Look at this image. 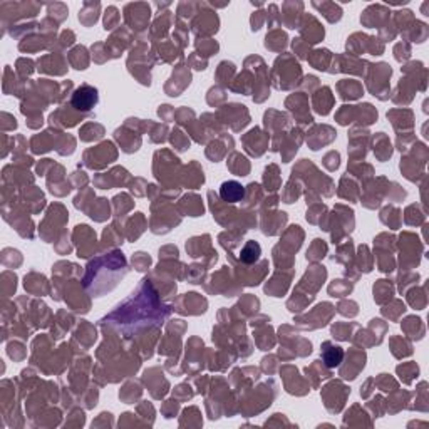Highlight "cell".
Returning a JSON list of instances; mask_svg holds the SVG:
<instances>
[{
  "label": "cell",
  "mask_w": 429,
  "mask_h": 429,
  "mask_svg": "<svg viewBox=\"0 0 429 429\" xmlns=\"http://www.w3.org/2000/svg\"><path fill=\"white\" fill-rule=\"evenodd\" d=\"M97 104V89L83 84L72 96V106L79 111H89Z\"/></svg>",
  "instance_id": "cell-1"
},
{
  "label": "cell",
  "mask_w": 429,
  "mask_h": 429,
  "mask_svg": "<svg viewBox=\"0 0 429 429\" xmlns=\"http://www.w3.org/2000/svg\"><path fill=\"white\" fill-rule=\"evenodd\" d=\"M220 196L225 203H236L242 201L245 196V188L238 181H225L220 188Z\"/></svg>",
  "instance_id": "cell-2"
},
{
  "label": "cell",
  "mask_w": 429,
  "mask_h": 429,
  "mask_svg": "<svg viewBox=\"0 0 429 429\" xmlns=\"http://www.w3.org/2000/svg\"><path fill=\"white\" fill-rule=\"evenodd\" d=\"M342 357H344V350L339 345H334L329 341L322 344V359H324V364L327 367L339 366L342 362Z\"/></svg>",
  "instance_id": "cell-3"
},
{
  "label": "cell",
  "mask_w": 429,
  "mask_h": 429,
  "mask_svg": "<svg viewBox=\"0 0 429 429\" xmlns=\"http://www.w3.org/2000/svg\"><path fill=\"white\" fill-rule=\"evenodd\" d=\"M260 255H261L260 245L250 240V242L245 243V247L242 248V252H240V260H242V263L245 265H252L260 258Z\"/></svg>",
  "instance_id": "cell-4"
},
{
  "label": "cell",
  "mask_w": 429,
  "mask_h": 429,
  "mask_svg": "<svg viewBox=\"0 0 429 429\" xmlns=\"http://www.w3.org/2000/svg\"><path fill=\"white\" fill-rule=\"evenodd\" d=\"M314 104H315V109L317 113L320 114H327L330 111V106H332V97H330V89L329 87H324L318 96H315L314 99Z\"/></svg>",
  "instance_id": "cell-5"
},
{
  "label": "cell",
  "mask_w": 429,
  "mask_h": 429,
  "mask_svg": "<svg viewBox=\"0 0 429 429\" xmlns=\"http://www.w3.org/2000/svg\"><path fill=\"white\" fill-rule=\"evenodd\" d=\"M404 330H406L407 334H412V339H423V334H424V327L423 324H421V318L418 317H407L406 320H404Z\"/></svg>",
  "instance_id": "cell-6"
},
{
  "label": "cell",
  "mask_w": 429,
  "mask_h": 429,
  "mask_svg": "<svg viewBox=\"0 0 429 429\" xmlns=\"http://www.w3.org/2000/svg\"><path fill=\"white\" fill-rule=\"evenodd\" d=\"M398 374H401V379L406 384H409L411 381H412V377H418V374H419V367L416 366V364H404V366H399L398 367Z\"/></svg>",
  "instance_id": "cell-7"
},
{
  "label": "cell",
  "mask_w": 429,
  "mask_h": 429,
  "mask_svg": "<svg viewBox=\"0 0 429 429\" xmlns=\"http://www.w3.org/2000/svg\"><path fill=\"white\" fill-rule=\"evenodd\" d=\"M387 293L392 295V285L387 280H379V284L374 285V299H375V302L382 304V297H387Z\"/></svg>",
  "instance_id": "cell-8"
},
{
  "label": "cell",
  "mask_w": 429,
  "mask_h": 429,
  "mask_svg": "<svg viewBox=\"0 0 429 429\" xmlns=\"http://www.w3.org/2000/svg\"><path fill=\"white\" fill-rule=\"evenodd\" d=\"M350 290H352V285H349V284L342 285V280H336L329 287V292L332 297H342V295H345V293H349Z\"/></svg>",
  "instance_id": "cell-9"
},
{
  "label": "cell",
  "mask_w": 429,
  "mask_h": 429,
  "mask_svg": "<svg viewBox=\"0 0 429 429\" xmlns=\"http://www.w3.org/2000/svg\"><path fill=\"white\" fill-rule=\"evenodd\" d=\"M117 24V10L116 7H109L108 12H106V19H104V29H113Z\"/></svg>",
  "instance_id": "cell-10"
},
{
  "label": "cell",
  "mask_w": 429,
  "mask_h": 429,
  "mask_svg": "<svg viewBox=\"0 0 429 429\" xmlns=\"http://www.w3.org/2000/svg\"><path fill=\"white\" fill-rule=\"evenodd\" d=\"M171 143H173L174 148L179 149V151L186 149L188 146H190V141H188V140H183V138H181V133H179V131H173V136H171Z\"/></svg>",
  "instance_id": "cell-11"
},
{
  "label": "cell",
  "mask_w": 429,
  "mask_h": 429,
  "mask_svg": "<svg viewBox=\"0 0 429 429\" xmlns=\"http://www.w3.org/2000/svg\"><path fill=\"white\" fill-rule=\"evenodd\" d=\"M325 252H327L325 243H322L320 240H315L314 247L307 252V260H315V253H325Z\"/></svg>",
  "instance_id": "cell-12"
},
{
  "label": "cell",
  "mask_w": 429,
  "mask_h": 429,
  "mask_svg": "<svg viewBox=\"0 0 429 429\" xmlns=\"http://www.w3.org/2000/svg\"><path fill=\"white\" fill-rule=\"evenodd\" d=\"M133 261L138 267V270H146L149 265V257L144 255V253H136V257L133 258Z\"/></svg>",
  "instance_id": "cell-13"
},
{
  "label": "cell",
  "mask_w": 429,
  "mask_h": 429,
  "mask_svg": "<svg viewBox=\"0 0 429 429\" xmlns=\"http://www.w3.org/2000/svg\"><path fill=\"white\" fill-rule=\"evenodd\" d=\"M314 54H315V56L318 57V59H325V57H329L330 52H329V51H315V52H314ZM310 62L315 65L317 69H320V71H322V69H325V67H324V64H322V62H317L315 59H310Z\"/></svg>",
  "instance_id": "cell-14"
}]
</instances>
